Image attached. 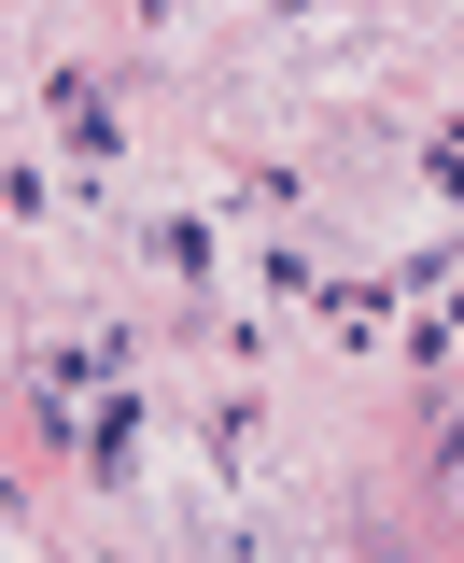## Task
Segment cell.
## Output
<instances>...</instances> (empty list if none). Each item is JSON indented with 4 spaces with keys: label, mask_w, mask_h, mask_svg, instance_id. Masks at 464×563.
Masks as SVG:
<instances>
[{
    "label": "cell",
    "mask_w": 464,
    "mask_h": 563,
    "mask_svg": "<svg viewBox=\"0 0 464 563\" xmlns=\"http://www.w3.org/2000/svg\"><path fill=\"white\" fill-rule=\"evenodd\" d=\"M451 493H464V437H451Z\"/></svg>",
    "instance_id": "obj_1"
}]
</instances>
